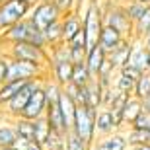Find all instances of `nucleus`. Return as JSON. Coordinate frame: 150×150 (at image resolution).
Returning a JSON list of instances; mask_svg holds the SVG:
<instances>
[{
	"mask_svg": "<svg viewBox=\"0 0 150 150\" xmlns=\"http://www.w3.org/2000/svg\"><path fill=\"white\" fill-rule=\"evenodd\" d=\"M133 96H134V98H139L140 101L146 100V98H150V72H142L139 78H137Z\"/></svg>",
	"mask_w": 150,
	"mask_h": 150,
	"instance_id": "7c9ffc66",
	"label": "nucleus"
},
{
	"mask_svg": "<svg viewBox=\"0 0 150 150\" xmlns=\"http://www.w3.org/2000/svg\"><path fill=\"white\" fill-rule=\"evenodd\" d=\"M68 49H70V61L72 62H80V61L86 59V51H88V47L78 45V43H68Z\"/></svg>",
	"mask_w": 150,
	"mask_h": 150,
	"instance_id": "c9c22d12",
	"label": "nucleus"
},
{
	"mask_svg": "<svg viewBox=\"0 0 150 150\" xmlns=\"http://www.w3.org/2000/svg\"><path fill=\"white\" fill-rule=\"evenodd\" d=\"M140 2H144V4H148V2H150V0H140Z\"/></svg>",
	"mask_w": 150,
	"mask_h": 150,
	"instance_id": "a18cd8bd",
	"label": "nucleus"
},
{
	"mask_svg": "<svg viewBox=\"0 0 150 150\" xmlns=\"http://www.w3.org/2000/svg\"><path fill=\"white\" fill-rule=\"evenodd\" d=\"M62 90L70 96V100L76 105H86V86H78L74 82H68L67 86H62Z\"/></svg>",
	"mask_w": 150,
	"mask_h": 150,
	"instance_id": "2f4dec72",
	"label": "nucleus"
},
{
	"mask_svg": "<svg viewBox=\"0 0 150 150\" xmlns=\"http://www.w3.org/2000/svg\"><path fill=\"white\" fill-rule=\"evenodd\" d=\"M92 80H94V74L90 72V68L86 67V62H84V61L74 62V67H72V80H70V82L78 84V86H88Z\"/></svg>",
	"mask_w": 150,
	"mask_h": 150,
	"instance_id": "b1692460",
	"label": "nucleus"
},
{
	"mask_svg": "<svg viewBox=\"0 0 150 150\" xmlns=\"http://www.w3.org/2000/svg\"><path fill=\"white\" fill-rule=\"evenodd\" d=\"M127 64L139 68L140 72H150V53L146 51L142 41L137 37L133 39V49H131V57H129Z\"/></svg>",
	"mask_w": 150,
	"mask_h": 150,
	"instance_id": "f8f14e48",
	"label": "nucleus"
},
{
	"mask_svg": "<svg viewBox=\"0 0 150 150\" xmlns=\"http://www.w3.org/2000/svg\"><path fill=\"white\" fill-rule=\"evenodd\" d=\"M129 146L133 144H148L150 142V129H139V127H127L125 129Z\"/></svg>",
	"mask_w": 150,
	"mask_h": 150,
	"instance_id": "393cba45",
	"label": "nucleus"
},
{
	"mask_svg": "<svg viewBox=\"0 0 150 150\" xmlns=\"http://www.w3.org/2000/svg\"><path fill=\"white\" fill-rule=\"evenodd\" d=\"M140 41H142V45H144V47H146V51H148V53H150V33H148V35H144V37L140 39Z\"/></svg>",
	"mask_w": 150,
	"mask_h": 150,
	"instance_id": "79ce46f5",
	"label": "nucleus"
},
{
	"mask_svg": "<svg viewBox=\"0 0 150 150\" xmlns=\"http://www.w3.org/2000/svg\"><path fill=\"white\" fill-rule=\"evenodd\" d=\"M16 146L20 150H45L43 144L37 142V140H22V139H18V144Z\"/></svg>",
	"mask_w": 150,
	"mask_h": 150,
	"instance_id": "4c0bfd02",
	"label": "nucleus"
},
{
	"mask_svg": "<svg viewBox=\"0 0 150 150\" xmlns=\"http://www.w3.org/2000/svg\"><path fill=\"white\" fill-rule=\"evenodd\" d=\"M45 117H47V123H49L51 131H55V133H61V134H67L70 131V127L67 125L64 121V115H62L61 107L57 101H51L47 103V109H45Z\"/></svg>",
	"mask_w": 150,
	"mask_h": 150,
	"instance_id": "4468645a",
	"label": "nucleus"
},
{
	"mask_svg": "<svg viewBox=\"0 0 150 150\" xmlns=\"http://www.w3.org/2000/svg\"><path fill=\"white\" fill-rule=\"evenodd\" d=\"M8 80H35V78H43L49 74V70L41 64L35 62H28V61H20V59H12L8 57Z\"/></svg>",
	"mask_w": 150,
	"mask_h": 150,
	"instance_id": "0eeeda50",
	"label": "nucleus"
},
{
	"mask_svg": "<svg viewBox=\"0 0 150 150\" xmlns=\"http://www.w3.org/2000/svg\"><path fill=\"white\" fill-rule=\"evenodd\" d=\"M127 150H150V142L148 144H133V146H129Z\"/></svg>",
	"mask_w": 150,
	"mask_h": 150,
	"instance_id": "a19ab883",
	"label": "nucleus"
},
{
	"mask_svg": "<svg viewBox=\"0 0 150 150\" xmlns=\"http://www.w3.org/2000/svg\"><path fill=\"white\" fill-rule=\"evenodd\" d=\"M105 59H107V53H105L103 49H101V47H100L98 43L92 45V47H88L84 62H86V67L90 68V72L94 74V78H96V74H98V70L101 68V64L105 62Z\"/></svg>",
	"mask_w": 150,
	"mask_h": 150,
	"instance_id": "6ab92c4d",
	"label": "nucleus"
},
{
	"mask_svg": "<svg viewBox=\"0 0 150 150\" xmlns=\"http://www.w3.org/2000/svg\"><path fill=\"white\" fill-rule=\"evenodd\" d=\"M123 39H125V35H123L121 31H117L115 28H111V25H105V23H103V28H101V31H100L98 45H100L101 49L109 55V53H111V51L115 49L119 43H121Z\"/></svg>",
	"mask_w": 150,
	"mask_h": 150,
	"instance_id": "dca6fc26",
	"label": "nucleus"
},
{
	"mask_svg": "<svg viewBox=\"0 0 150 150\" xmlns=\"http://www.w3.org/2000/svg\"><path fill=\"white\" fill-rule=\"evenodd\" d=\"M131 127H139V129H150V111L148 109H140V113L134 117V121Z\"/></svg>",
	"mask_w": 150,
	"mask_h": 150,
	"instance_id": "e433bc0d",
	"label": "nucleus"
},
{
	"mask_svg": "<svg viewBox=\"0 0 150 150\" xmlns=\"http://www.w3.org/2000/svg\"><path fill=\"white\" fill-rule=\"evenodd\" d=\"M129 142L125 137V131H113L103 137H96L92 142V150H127Z\"/></svg>",
	"mask_w": 150,
	"mask_h": 150,
	"instance_id": "9b49d317",
	"label": "nucleus"
},
{
	"mask_svg": "<svg viewBox=\"0 0 150 150\" xmlns=\"http://www.w3.org/2000/svg\"><path fill=\"white\" fill-rule=\"evenodd\" d=\"M133 33H134V37H137V39H142L144 35L150 33V2L146 4L144 12H142V16H140L139 20L134 22Z\"/></svg>",
	"mask_w": 150,
	"mask_h": 150,
	"instance_id": "cd10ccee",
	"label": "nucleus"
},
{
	"mask_svg": "<svg viewBox=\"0 0 150 150\" xmlns=\"http://www.w3.org/2000/svg\"><path fill=\"white\" fill-rule=\"evenodd\" d=\"M119 2H127V0H119Z\"/></svg>",
	"mask_w": 150,
	"mask_h": 150,
	"instance_id": "49530a36",
	"label": "nucleus"
},
{
	"mask_svg": "<svg viewBox=\"0 0 150 150\" xmlns=\"http://www.w3.org/2000/svg\"><path fill=\"white\" fill-rule=\"evenodd\" d=\"M51 2L61 10V14H67V12L74 10V4H76V0H51Z\"/></svg>",
	"mask_w": 150,
	"mask_h": 150,
	"instance_id": "ea45409f",
	"label": "nucleus"
},
{
	"mask_svg": "<svg viewBox=\"0 0 150 150\" xmlns=\"http://www.w3.org/2000/svg\"><path fill=\"white\" fill-rule=\"evenodd\" d=\"M134 82H137V78L125 74L123 70H117L115 76H113V86H115V90H119V92H125V94H133Z\"/></svg>",
	"mask_w": 150,
	"mask_h": 150,
	"instance_id": "c85d7f7f",
	"label": "nucleus"
},
{
	"mask_svg": "<svg viewBox=\"0 0 150 150\" xmlns=\"http://www.w3.org/2000/svg\"><path fill=\"white\" fill-rule=\"evenodd\" d=\"M133 39H134V37H125L121 43H119L115 49H113L111 53L107 55V57H109V61L113 62V67H115L117 70H119L121 67H125V64L129 62L131 49H133Z\"/></svg>",
	"mask_w": 150,
	"mask_h": 150,
	"instance_id": "f3484780",
	"label": "nucleus"
},
{
	"mask_svg": "<svg viewBox=\"0 0 150 150\" xmlns=\"http://www.w3.org/2000/svg\"><path fill=\"white\" fill-rule=\"evenodd\" d=\"M6 49L2 51L4 55L12 57V59H20V61H28V62H35V64H41L49 70L51 67V57H49V49L45 47H39L35 43H29V41H18V43H8L4 45Z\"/></svg>",
	"mask_w": 150,
	"mask_h": 150,
	"instance_id": "f03ea898",
	"label": "nucleus"
},
{
	"mask_svg": "<svg viewBox=\"0 0 150 150\" xmlns=\"http://www.w3.org/2000/svg\"><path fill=\"white\" fill-rule=\"evenodd\" d=\"M113 131H119L115 119H113V113L107 107H100L96 111V137H103Z\"/></svg>",
	"mask_w": 150,
	"mask_h": 150,
	"instance_id": "2eb2a0df",
	"label": "nucleus"
},
{
	"mask_svg": "<svg viewBox=\"0 0 150 150\" xmlns=\"http://www.w3.org/2000/svg\"><path fill=\"white\" fill-rule=\"evenodd\" d=\"M43 78H45V76H43ZM43 78L28 80V82L23 84L22 90H20V92H16V96H14V98H10V100L4 103V113H6V115H10L12 119H14V117H20L22 109L25 107V103H28V100H29V96L33 94V90L39 86V82H41Z\"/></svg>",
	"mask_w": 150,
	"mask_h": 150,
	"instance_id": "1a4fd4ad",
	"label": "nucleus"
},
{
	"mask_svg": "<svg viewBox=\"0 0 150 150\" xmlns=\"http://www.w3.org/2000/svg\"><path fill=\"white\" fill-rule=\"evenodd\" d=\"M64 150H92V146L84 142L74 131H68L64 134Z\"/></svg>",
	"mask_w": 150,
	"mask_h": 150,
	"instance_id": "72a5a7b5",
	"label": "nucleus"
},
{
	"mask_svg": "<svg viewBox=\"0 0 150 150\" xmlns=\"http://www.w3.org/2000/svg\"><path fill=\"white\" fill-rule=\"evenodd\" d=\"M123 6H125V12H127L129 20L133 22V25H134V22L142 16V12H144V8H146V4L140 2V0H127V2H123Z\"/></svg>",
	"mask_w": 150,
	"mask_h": 150,
	"instance_id": "473e14b6",
	"label": "nucleus"
},
{
	"mask_svg": "<svg viewBox=\"0 0 150 150\" xmlns=\"http://www.w3.org/2000/svg\"><path fill=\"white\" fill-rule=\"evenodd\" d=\"M41 31H43V37H45V41H47V49L62 41V25H61V20H59V22H55V23H51V25H47V28L41 29Z\"/></svg>",
	"mask_w": 150,
	"mask_h": 150,
	"instance_id": "c756f323",
	"label": "nucleus"
},
{
	"mask_svg": "<svg viewBox=\"0 0 150 150\" xmlns=\"http://www.w3.org/2000/svg\"><path fill=\"white\" fill-rule=\"evenodd\" d=\"M25 2H29V4H31V6H35V4H37V2H41V0H25Z\"/></svg>",
	"mask_w": 150,
	"mask_h": 150,
	"instance_id": "37998d69",
	"label": "nucleus"
},
{
	"mask_svg": "<svg viewBox=\"0 0 150 150\" xmlns=\"http://www.w3.org/2000/svg\"><path fill=\"white\" fill-rule=\"evenodd\" d=\"M33 127H35V140L37 142H43L47 137H49L51 133V127L49 123H47V117H37V119H33Z\"/></svg>",
	"mask_w": 150,
	"mask_h": 150,
	"instance_id": "f704fd0d",
	"label": "nucleus"
},
{
	"mask_svg": "<svg viewBox=\"0 0 150 150\" xmlns=\"http://www.w3.org/2000/svg\"><path fill=\"white\" fill-rule=\"evenodd\" d=\"M61 16H62L61 10H59L51 0H41V2H37L35 6H31V12H29L28 18L37 25L39 29H45L47 25L59 22Z\"/></svg>",
	"mask_w": 150,
	"mask_h": 150,
	"instance_id": "6e6552de",
	"label": "nucleus"
},
{
	"mask_svg": "<svg viewBox=\"0 0 150 150\" xmlns=\"http://www.w3.org/2000/svg\"><path fill=\"white\" fill-rule=\"evenodd\" d=\"M18 144V133L14 129V123H0V148Z\"/></svg>",
	"mask_w": 150,
	"mask_h": 150,
	"instance_id": "bb28decb",
	"label": "nucleus"
},
{
	"mask_svg": "<svg viewBox=\"0 0 150 150\" xmlns=\"http://www.w3.org/2000/svg\"><path fill=\"white\" fill-rule=\"evenodd\" d=\"M25 82L28 80H20L18 78V80H6L4 84H0V105H4L10 98H14L16 92H20Z\"/></svg>",
	"mask_w": 150,
	"mask_h": 150,
	"instance_id": "a878e982",
	"label": "nucleus"
},
{
	"mask_svg": "<svg viewBox=\"0 0 150 150\" xmlns=\"http://www.w3.org/2000/svg\"><path fill=\"white\" fill-rule=\"evenodd\" d=\"M103 23L115 28L125 37H134L133 22L129 20L127 12H125V6L119 0H107L105 2V6H103Z\"/></svg>",
	"mask_w": 150,
	"mask_h": 150,
	"instance_id": "20e7f679",
	"label": "nucleus"
},
{
	"mask_svg": "<svg viewBox=\"0 0 150 150\" xmlns=\"http://www.w3.org/2000/svg\"><path fill=\"white\" fill-rule=\"evenodd\" d=\"M31 4L25 0H4L0 2V31L10 28L12 23L20 22L29 16Z\"/></svg>",
	"mask_w": 150,
	"mask_h": 150,
	"instance_id": "423d86ee",
	"label": "nucleus"
},
{
	"mask_svg": "<svg viewBox=\"0 0 150 150\" xmlns=\"http://www.w3.org/2000/svg\"><path fill=\"white\" fill-rule=\"evenodd\" d=\"M96 111L98 109H92L88 105H76L72 129H70L90 146L96 140Z\"/></svg>",
	"mask_w": 150,
	"mask_h": 150,
	"instance_id": "39448f33",
	"label": "nucleus"
},
{
	"mask_svg": "<svg viewBox=\"0 0 150 150\" xmlns=\"http://www.w3.org/2000/svg\"><path fill=\"white\" fill-rule=\"evenodd\" d=\"M61 25H62V41L68 43L82 29V16L76 10H70V12H67V14L61 16Z\"/></svg>",
	"mask_w": 150,
	"mask_h": 150,
	"instance_id": "ddd939ff",
	"label": "nucleus"
},
{
	"mask_svg": "<svg viewBox=\"0 0 150 150\" xmlns=\"http://www.w3.org/2000/svg\"><path fill=\"white\" fill-rule=\"evenodd\" d=\"M14 129L18 133V139L22 140H35V127L33 119H25V117H14L12 119Z\"/></svg>",
	"mask_w": 150,
	"mask_h": 150,
	"instance_id": "412c9836",
	"label": "nucleus"
},
{
	"mask_svg": "<svg viewBox=\"0 0 150 150\" xmlns=\"http://www.w3.org/2000/svg\"><path fill=\"white\" fill-rule=\"evenodd\" d=\"M0 2H4V0H0Z\"/></svg>",
	"mask_w": 150,
	"mask_h": 150,
	"instance_id": "de8ad7c7",
	"label": "nucleus"
},
{
	"mask_svg": "<svg viewBox=\"0 0 150 150\" xmlns=\"http://www.w3.org/2000/svg\"><path fill=\"white\" fill-rule=\"evenodd\" d=\"M57 103H59V107H61L62 115H64V121H67V125H68L70 129H72L74 113H76V103H74V101L70 100V96H68L67 92H64V90H61V96H59Z\"/></svg>",
	"mask_w": 150,
	"mask_h": 150,
	"instance_id": "4be33fe9",
	"label": "nucleus"
},
{
	"mask_svg": "<svg viewBox=\"0 0 150 150\" xmlns=\"http://www.w3.org/2000/svg\"><path fill=\"white\" fill-rule=\"evenodd\" d=\"M45 109H47V98H45V92L41 88V82L39 86L33 90V94L29 96L25 107L22 109L20 117H25V119H37V117L45 115Z\"/></svg>",
	"mask_w": 150,
	"mask_h": 150,
	"instance_id": "9d476101",
	"label": "nucleus"
},
{
	"mask_svg": "<svg viewBox=\"0 0 150 150\" xmlns=\"http://www.w3.org/2000/svg\"><path fill=\"white\" fill-rule=\"evenodd\" d=\"M86 105L92 107V109H100L101 105V86L98 80H92V82L86 86Z\"/></svg>",
	"mask_w": 150,
	"mask_h": 150,
	"instance_id": "5701e85b",
	"label": "nucleus"
},
{
	"mask_svg": "<svg viewBox=\"0 0 150 150\" xmlns=\"http://www.w3.org/2000/svg\"><path fill=\"white\" fill-rule=\"evenodd\" d=\"M8 62H10L8 55L0 53V84H4L8 80Z\"/></svg>",
	"mask_w": 150,
	"mask_h": 150,
	"instance_id": "58836bf2",
	"label": "nucleus"
},
{
	"mask_svg": "<svg viewBox=\"0 0 150 150\" xmlns=\"http://www.w3.org/2000/svg\"><path fill=\"white\" fill-rule=\"evenodd\" d=\"M72 67H74V62H72V61L51 62L49 72H51L53 80H55L59 86H67V84L72 80Z\"/></svg>",
	"mask_w": 150,
	"mask_h": 150,
	"instance_id": "a211bd4d",
	"label": "nucleus"
},
{
	"mask_svg": "<svg viewBox=\"0 0 150 150\" xmlns=\"http://www.w3.org/2000/svg\"><path fill=\"white\" fill-rule=\"evenodd\" d=\"M18 41H29V43H35L39 47H45L47 49V41L43 37V31L35 25L29 18H23L20 22L12 23L10 28H6L4 31H0V45L4 43H18Z\"/></svg>",
	"mask_w": 150,
	"mask_h": 150,
	"instance_id": "f257e3e1",
	"label": "nucleus"
},
{
	"mask_svg": "<svg viewBox=\"0 0 150 150\" xmlns=\"http://www.w3.org/2000/svg\"><path fill=\"white\" fill-rule=\"evenodd\" d=\"M0 150H20L18 146H8V148H0Z\"/></svg>",
	"mask_w": 150,
	"mask_h": 150,
	"instance_id": "c03bdc74",
	"label": "nucleus"
},
{
	"mask_svg": "<svg viewBox=\"0 0 150 150\" xmlns=\"http://www.w3.org/2000/svg\"><path fill=\"white\" fill-rule=\"evenodd\" d=\"M140 109H142V101L139 100V98H134L133 94L129 96V100L125 101V105H123L121 109V117H123V127L127 129L133 125L134 117L140 113Z\"/></svg>",
	"mask_w": 150,
	"mask_h": 150,
	"instance_id": "aec40b11",
	"label": "nucleus"
},
{
	"mask_svg": "<svg viewBox=\"0 0 150 150\" xmlns=\"http://www.w3.org/2000/svg\"><path fill=\"white\" fill-rule=\"evenodd\" d=\"M82 25L86 31V41L88 47L98 43L100 39V31L103 28V8H101L96 0H86V8L82 12Z\"/></svg>",
	"mask_w": 150,
	"mask_h": 150,
	"instance_id": "7ed1b4c3",
	"label": "nucleus"
}]
</instances>
